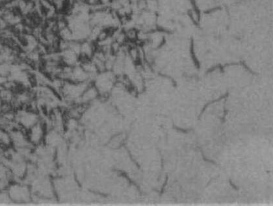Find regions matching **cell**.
I'll use <instances>...</instances> for the list:
<instances>
[{"instance_id":"3","label":"cell","mask_w":273,"mask_h":206,"mask_svg":"<svg viewBox=\"0 0 273 206\" xmlns=\"http://www.w3.org/2000/svg\"><path fill=\"white\" fill-rule=\"evenodd\" d=\"M26 188L27 187H18L17 185H15L12 187L10 193H11V196L13 198H15V199L20 200L21 201L25 200L26 198L28 199L29 191Z\"/></svg>"},{"instance_id":"7","label":"cell","mask_w":273,"mask_h":206,"mask_svg":"<svg viewBox=\"0 0 273 206\" xmlns=\"http://www.w3.org/2000/svg\"><path fill=\"white\" fill-rule=\"evenodd\" d=\"M199 149L200 150V152H201V154H202V159H203L204 161H206V162H210V163H213V164H214V165H217V163H216L215 162V161H211V160L207 159L205 158V157L204 156V153H203V152H202V149L200 148H199Z\"/></svg>"},{"instance_id":"1","label":"cell","mask_w":273,"mask_h":206,"mask_svg":"<svg viewBox=\"0 0 273 206\" xmlns=\"http://www.w3.org/2000/svg\"><path fill=\"white\" fill-rule=\"evenodd\" d=\"M28 131L29 134L27 137L31 144L38 145L42 143L44 137V129L41 123L38 122Z\"/></svg>"},{"instance_id":"5","label":"cell","mask_w":273,"mask_h":206,"mask_svg":"<svg viewBox=\"0 0 273 206\" xmlns=\"http://www.w3.org/2000/svg\"><path fill=\"white\" fill-rule=\"evenodd\" d=\"M228 93H227V94H226V95H224V96H221V97H220V98H219V99H217V100H213V101H211V102H210V103H207V104H206V105H205V107H204V108H203V109H202V111H201V113H200V115H199V116H198V120H200V118H201V116H202V114H203V113H204V111H205V109H206V108H207V106H209V105H210V104H211V103H215V102H217V101H220V100H221V99H224V98H226V97L227 96H228Z\"/></svg>"},{"instance_id":"6","label":"cell","mask_w":273,"mask_h":206,"mask_svg":"<svg viewBox=\"0 0 273 206\" xmlns=\"http://www.w3.org/2000/svg\"><path fill=\"white\" fill-rule=\"evenodd\" d=\"M173 128L175 129V130H176L177 131H180V132H182V133H189V131H191L192 130V129H188V130H184V129H182V128H178V127H176L175 126V125L174 124L173 125Z\"/></svg>"},{"instance_id":"8","label":"cell","mask_w":273,"mask_h":206,"mask_svg":"<svg viewBox=\"0 0 273 206\" xmlns=\"http://www.w3.org/2000/svg\"><path fill=\"white\" fill-rule=\"evenodd\" d=\"M229 183L230 184V185L232 187V188H233V189H235V190H238V188H237V187H236V186L234 185V184L232 183V180H229Z\"/></svg>"},{"instance_id":"2","label":"cell","mask_w":273,"mask_h":206,"mask_svg":"<svg viewBox=\"0 0 273 206\" xmlns=\"http://www.w3.org/2000/svg\"><path fill=\"white\" fill-rule=\"evenodd\" d=\"M20 124L27 130H29L33 125L38 122L37 115L33 112H27L20 116Z\"/></svg>"},{"instance_id":"4","label":"cell","mask_w":273,"mask_h":206,"mask_svg":"<svg viewBox=\"0 0 273 206\" xmlns=\"http://www.w3.org/2000/svg\"><path fill=\"white\" fill-rule=\"evenodd\" d=\"M12 144L10 134L6 130L0 128V144L5 146H9Z\"/></svg>"}]
</instances>
